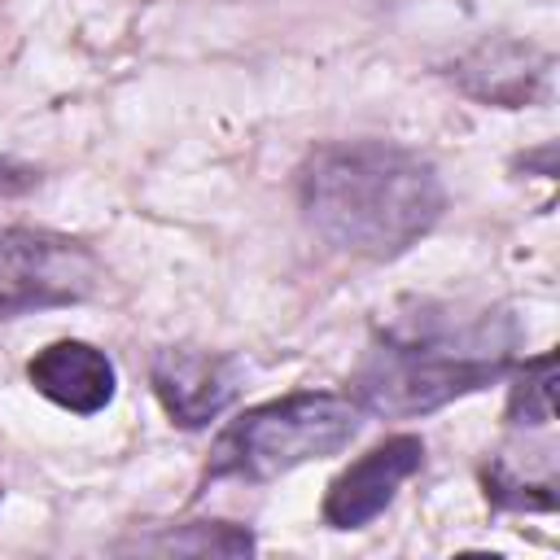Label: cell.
<instances>
[{"mask_svg": "<svg viewBox=\"0 0 560 560\" xmlns=\"http://www.w3.org/2000/svg\"><path fill=\"white\" fill-rule=\"evenodd\" d=\"M547 70H551L547 52H538L529 44L499 39V44H481L472 57H464L455 66V79L464 92H472L490 105H529L542 92Z\"/></svg>", "mask_w": 560, "mask_h": 560, "instance_id": "ba28073f", "label": "cell"}, {"mask_svg": "<svg viewBox=\"0 0 560 560\" xmlns=\"http://www.w3.org/2000/svg\"><path fill=\"white\" fill-rule=\"evenodd\" d=\"M359 411L363 407L341 394H289L249 407L219 433L206 477L267 481L306 459L337 455L359 433Z\"/></svg>", "mask_w": 560, "mask_h": 560, "instance_id": "3957f363", "label": "cell"}, {"mask_svg": "<svg viewBox=\"0 0 560 560\" xmlns=\"http://www.w3.org/2000/svg\"><path fill=\"white\" fill-rule=\"evenodd\" d=\"M556 416V359L538 354L516 372L512 398H508V420L512 424H547Z\"/></svg>", "mask_w": 560, "mask_h": 560, "instance_id": "9c48e42d", "label": "cell"}, {"mask_svg": "<svg viewBox=\"0 0 560 560\" xmlns=\"http://www.w3.org/2000/svg\"><path fill=\"white\" fill-rule=\"evenodd\" d=\"M197 534H162V538H140L136 551H188V556H241V551H254V538L249 529H236V525H219V521H201L192 525Z\"/></svg>", "mask_w": 560, "mask_h": 560, "instance_id": "30bf717a", "label": "cell"}, {"mask_svg": "<svg viewBox=\"0 0 560 560\" xmlns=\"http://www.w3.org/2000/svg\"><path fill=\"white\" fill-rule=\"evenodd\" d=\"M101 258L48 228H0V319L70 306L101 289Z\"/></svg>", "mask_w": 560, "mask_h": 560, "instance_id": "277c9868", "label": "cell"}, {"mask_svg": "<svg viewBox=\"0 0 560 560\" xmlns=\"http://www.w3.org/2000/svg\"><path fill=\"white\" fill-rule=\"evenodd\" d=\"M298 201L306 223L337 249L359 258L407 254L446 206V188L429 158L381 144H324L298 171Z\"/></svg>", "mask_w": 560, "mask_h": 560, "instance_id": "6da1fadb", "label": "cell"}, {"mask_svg": "<svg viewBox=\"0 0 560 560\" xmlns=\"http://www.w3.org/2000/svg\"><path fill=\"white\" fill-rule=\"evenodd\" d=\"M39 175L31 171V166H22V162H9V158H0V192H22V188H31Z\"/></svg>", "mask_w": 560, "mask_h": 560, "instance_id": "8fae6325", "label": "cell"}, {"mask_svg": "<svg viewBox=\"0 0 560 560\" xmlns=\"http://www.w3.org/2000/svg\"><path fill=\"white\" fill-rule=\"evenodd\" d=\"M26 376L48 402H57L66 411H79V416L101 411L114 398V381H118L114 363L105 359V350H96L88 341H52V346H44L26 363Z\"/></svg>", "mask_w": 560, "mask_h": 560, "instance_id": "52a82bcc", "label": "cell"}, {"mask_svg": "<svg viewBox=\"0 0 560 560\" xmlns=\"http://www.w3.org/2000/svg\"><path fill=\"white\" fill-rule=\"evenodd\" d=\"M512 346L516 328L508 315L416 306L411 315H398L376 332L350 385L363 411L424 416L499 381L512 363Z\"/></svg>", "mask_w": 560, "mask_h": 560, "instance_id": "7a4b0ae2", "label": "cell"}, {"mask_svg": "<svg viewBox=\"0 0 560 560\" xmlns=\"http://www.w3.org/2000/svg\"><path fill=\"white\" fill-rule=\"evenodd\" d=\"M149 376L166 416L184 429L210 424L236 398V363L206 350H162Z\"/></svg>", "mask_w": 560, "mask_h": 560, "instance_id": "8992f818", "label": "cell"}, {"mask_svg": "<svg viewBox=\"0 0 560 560\" xmlns=\"http://www.w3.org/2000/svg\"><path fill=\"white\" fill-rule=\"evenodd\" d=\"M424 464V442L416 433H394L381 446H372L363 459H354L324 494V521L337 529H359L376 512L389 508L394 490Z\"/></svg>", "mask_w": 560, "mask_h": 560, "instance_id": "5b68a950", "label": "cell"}]
</instances>
